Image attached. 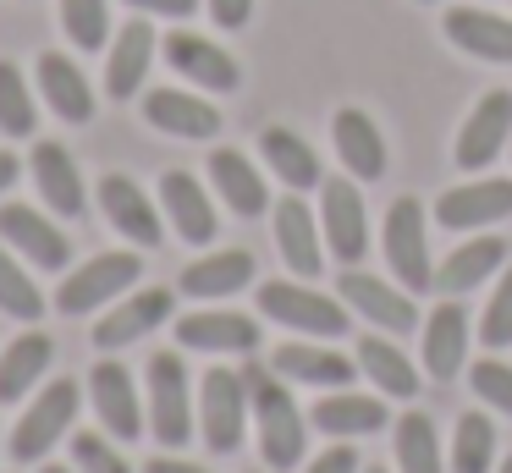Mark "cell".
Returning a JSON list of instances; mask_svg holds the SVG:
<instances>
[{
    "label": "cell",
    "instance_id": "cell-1",
    "mask_svg": "<svg viewBox=\"0 0 512 473\" xmlns=\"http://www.w3.org/2000/svg\"><path fill=\"white\" fill-rule=\"evenodd\" d=\"M243 385H248V407H254V424H259V451H265L270 468H298L303 462V440H309V418L303 407L292 402L287 380L276 369H243Z\"/></svg>",
    "mask_w": 512,
    "mask_h": 473
},
{
    "label": "cell",
    "instance_id": "cell-2",
    "mask_svg": "<svg viewBox=\"0 0 512 473\" xmlns=\"http://www.w3.org/2000/svg\"><path fill=\"white\" fill-rule=\"evenodd\" d=\"M193 380H188V363L182 352H155L149 358V435L160 446H188L193 440Z\"/></svg>",
    "mask_w": 512,
    "mask_h": 473
},
{
    "label": "cell",
    "instance_id": "cell-3",
    "mask_svg": "<svg viewBox=\"0 0 512 473\" xmlns=\"http://www.w3.org/2000/svg\"><path fill=\"white\" fill-rule=\"evenodd\" d=\"M78 402H83V391H78V380H50L45 391L28 402V413L17 418V429H12V462H45L50 451H56V440H67V429H72V418H78Z\"/></svg>",
    "mask_w": 512,
    "mask_h": 473
},
{
    "label": "cell",
    "instance_id": "cell-4",
    "mask_svg": "<svg viewBox=\"0 0 512 473\" xmlns=\"http://www.w3.org/2000/svg\"><path fill=\"white\" fill-rule=\"evenodd\" d=\"M138 275H144V259H138V253H100V259L78 264V270L61 281L56 308H61L67 319H72V314H94V308L116 303L122 292H133Z\"/></svg>",
    "mask_w": 512,
    "mask_h": 473
},
{
    "label": "cell",
    "instance_id": "cell-5",
    "mask_svg": "<svg viewBox=\"0 0 512 473\" xmlns=\"http://www.w3.org/2000/svg\"><path fill=\"white\" fill-rule=\"evenodd\" d=\"M259 314L287 325V330H298V336H347V308L336 303V297L292 286V281L259 286Z\"/></svg>",
    "mask_w": 512,
    "mask_h": 473
},
{
    "label": "cell",
    "instance_id": "cell-6",
    "mask_svg": "<svg viewBox=\"0 0 512 473\" xmlns=\"http://www.w3.org/2000/svg\"><path fill=\"white\" fill-rule=\"evenodd\" d=\"M380 242H386V264L408 292H430L435 286V264H430V242H424V209L419 198H397L380 226Z\"/></svg>",
    "mask_w": 512,
    "mask_h": 473
},
{
    "label": "cell",
    "instance_id": "cell-7",
    "mask_svg": "<svg viewBox=\"0 0 512 473\" xmlns=\"http://www.w3.org/2000/svg\"><path fill=\"white\" fill-rule=\"evenodd\" d=\"M243 418H248V385L237 369H210L199 385V429L210 451H237L243 446Z\"/></svg>",
    "mask_w": 512,
    "mask_h": 473
},
{
    "label": "cell",
    "instance_id": "cell-8",
    "mask_svg": "<svg viewBox=\"0 0 512 473\" xmlns=\"http://www.w3.org/2000/svg\"><path fill=\"white\" fill-rule=\"evenodd\" d=\"M320 231H325V248L342 264H358L369 253V215L358 182H347V176L320 182Z\"/></svg>",
    "mask_w": 512,
    "mask_h": 473
},
{
    "label": "cell",
    "instance_id": "cell-9",
    "mask_svg": "<svg viewBox=\"0 0 512 473\" xmlns=\"http://www.w3.org/2000/svg\"><path fill=\"white\" fill-rule=\"evenodd\" d=\"M507 138H512V94L507 88H490V94L468 110L463 127H457L452 160L463 165V171H485V165L507 149Z\"/></svg>",
    "mask_w": 512,
    "mask_h": 473
},
{
    "label": "cell",
    "instance_id": "cell-10",
    "mask_svg": "<svg viewBox=\"0 0 512 473\" xmlns=\"http://www.w3.org/2000/svg\"><path fill=\"white\" fill-rule=\"evenodd\" d=\"M512 215V182L507 176H479V182L463 187H446L435 198V220L446 231H479V226H496V220Z\"/></svg>",
    "mask_w": 512,
    "mask_h": 473
},
{
    "label": "cell",
    "instance_id": "cell-11",
    "mask_svg": "<svg viewBox=\"0 0 512 473\" xmlns=\"http://www.w3.org/2000/svg\"><path fill=\"white\" fill-rule=\"evenodd\" d=\"M89 396H94V413H100V424L111 429L116 440H138V435L149 429L133 374H127L116 358H100V363L89 369Z\"/></svg>",
    "mask_w": 512,
    "mask_h": 473
},
{
    "label": "cell",
    "instance_id": "cell-12",
    "mask_svg": "<svg viewBox=\"0 0 512 473\" xmlns=\"http://www.w3.org/2000/svg\"><path fill=\"white\" fill-rule=\"evenodd\" d=\"M336 292H342V303L353 308V314H364L369 325H380L386 336H408V330H419V308H413V297L397 292V286H386L380 275L347 270L342 281H336Z\"/></svg>",
    "mask_w": 512,
    "mask_h": 473
},
{
    "label": "cell",
    "instance_id": "cell-13",
    "mask_svg": "<svg viewBox=\"0 0 512 473\" xmlns=\"http://www.w3.org/2000/svg\"><path fill=\"white\" fill-rule=\"evenodd\" d=\"M171 308H177V297L166 292V286H149V292H127L122 303L111 308V314L94 325V347L100 352H122L133 347V341H144L149 330H160L171 319Z\"/></svg>",
    "mask_w": 512,
    "mask_h": 473
},
{
    "label": "cell",
    "instance_id": "cell-14",
    "mask_svg": "<svg viewBox=\"0 0 512 473\" xmlns=\"http://www.w3.org/2000/svg\"><path fill=\"white\" fill-rule=\"evenodd\" d=\"M0 237L12 242L28 264H39V270H67V259H72L67 231L28 204H0Z\"/></svg>",
    "mask_w": 512,
    "mask_h": 473
},
{
    "label": "cell",
    "instance_id": "cell-15",
    "mask_svg": "<svg viewBox=\"0 0 512 473\" xmlns=\"http://www.w3.org/2000/svg\"><path fill=\"white\" fill-rule=\"evenodd\" d=\"M100 209L116 226V237L138 242V248H160V209L133 176H100Z\"/></svg>",
    "mask_w": 512,
    "mask_h": 473
},
{
    "label": "cell",
    "instance_id": "cell-16",
    "mask_svg": "<svg viewBox=\"0 0 512 473\" xmlns=\"http://www.w3.org/2000/svg\"><path fill=\"white\" fill-rule=\"evenodd\" d=\"M166 61H171V72H182L188 83L210 88V94H232V88L243 83L232 55H226L221 44H210L204 33H188V28H177L166 39Z\"/></svg>",
    "mask_w": 512,
    "mask_h": 473
},
{
    "label": "cell",
    "instance_id": "cell-17",
    "mask_svg": "<svg viewBox=\"0 0 512 473\" xmlns=\"http://www.w3.org/2000/svg\"><path fill=\"white\" fill-rule=\"evenodd\" d=\"M270 369L292 385H320V391H347V380L358 374V358L336 347H314V341H287L270 352Z\"/></svg>",
    "mask_w": 512,
    "mask_h": 473
},
{
    "label": "cell",
    "instance_id": "cell-18",
    "mask_svg": "<svg viewBox=\"0 0 512 473\" xmlns=\"http://www.w3.org/2000/svg\"><path fill=\"white\" fill-rule=\"evenodd\" d=\"M320 220L309 215V204H298V193H287L276 204V248L281 259H287V270L298 275V281H314V275L325 270V248H320Z\"/></svg>",
    "mask_w": 512,
    "mask_h": 473
},
{
    "label": "cell",
    "instance_id": "cell-19",
    "mask_svg": "<svg viewBox=\"0 0 512 473\" xmlns=\"http://www.w3.org/2000/svg\"><path fill=\"white\" fill-rule=\"evenodd\" d=\"M331 138H336V160L347 165L353 182H380V176H386V138H380V127L358 105L336 110Z\"/></svg>",
    "mask_w": 512,
    "mask_h": 473
},
{
    "label": "cell",
    "instance_id": "cell-20",
    "mask_svg": "<svg viewBox=\"0 0 512 473\" xmlns=\"http://www.w3.org/2000/svg\"><path fill=\"white\" fill-rule=\"evenodd\" d=\"M144 121L155 132H171V138H215L221 132V110L199 94H182V88H149Z\"/></svg>",
    "mask_w": 512,
    "mask_h": 473
},
{
    "label": "cell",
    "instance_id": "cell-21",
    "mask_svg": "<svg viewBox=\"0 0 512 473\" xmlns=\"http://www.w3.org/2000/svg\"><path fill=\"white\" fill-rule=\"evenodd\" d=\"M177 341L193 352H254L259 325L248 314H232V308H199V314L177 319Z\"/></svg>",
    "mask_w": 512,
    "mask_h": 473
},
{
    "label": "cell",
    "instance_id": "cell-22",
    "mask_svg": "<svg viewBox=\"0 0 512 473\" xmlns=\"http://www.w3.org/2000/svg\"><path fill=\"white\" fill-rule=\"evenodd\" d=\"M468 363V314L457 297H446L430 319H424V374L430 380H457Z\"/></svg>",
    "mask_w": 512,
    "mask_h": 473
},
{
    "label": "cell",
    "instance_id": "cell-23",
    "mask_svg": "<svg viewBox=\"0 0 512 473\" xmlns=\"http://www.w3.org/2000/svg\"><path fill=\"white\" fill-rule=\"evenodd\" d=\"M160 204H166L171 226H177L182 242H215V204L204 198V182L188 171H166L160 176Z\"/></svg>",
    "mask_w": 512,
    "mask_h": 473
},
{
    "label": "cell",
    "instance_id": "cell-24",
    "mask_svg": "<svg viewBox=\"0 0 512 473\" xmlns=\"http://www.w3.org/2000/svg\"><path fill=\"white\" fill-rule=\"evenodd\" d=\"M501 264H507V242L501 237H468L463 248H452L441 264H435V292L463 297V292H474L479 281H490Z\"/></svg>",
    "mask_w": 512,
    "mask_h": 473
},
{
    "label": "cell",
    "instance_id": "cell-25",
    "mask_svg": "<svg viewBox=\"0 0 512 473\" xmlns=\"http://www.w3.org/2000/svg\"><path fill=\"white\" fill-rule=\"evenodd\" d=\"M309 424L331 440H353V435H375L386 424V402L380 396H358V391H325L309 407Z\"/></svg>",
    "mask_w": 512,
    "mask_h": 473
},
{
    "label": "cell",
    "instance_id": "cell-26",
    "mask_svg": "<svg viewBox=\"0 0 512 473\" xmlns=\"http://www.w3.org/2000/svg\"><path fill=\"white\" fill-rule=\"evenodd\" d=\"M34 182H39V198H45L56 215H72V220H78L83 209H89V198H83V176H78V160H72V154L61 149L56 138L34 143Z\"/></svg>",
    "mask_w": 512,
    "mask_h": 473
},
{
    "label": "cell",
    "instance_id": "cell-27",
    "mask_svg": "<svg viewBox=\"0 0 512 473\" xmlns=\"http://www.w3.org/2000/svg\"><path fill=\"white\" fill-rule=\"evenodd\" d=\"M446 39L457 50L479 55V61H512V22L496 17V11H479V6H452L446 11Z\"/></svg>",
    "mask_w": 512,
    "mask_h": 473
},
{
    "label": "cell",
    "instance_id": "cell-28",
    "mask_svg": "<svg viewBox=\"0 0 512 473\" xmlns=\"http://www.w3.org/2000/svg\"><path fill=\"white\" fill-rule=\"evenodd\" d=\"M210 182H215V193H221V204L232 209V215H243V220H254V215L270 209L265 176H259L254 165H248V154H237V149H215L210 154Z\"/></svg>",
    "mask_w": 512,
    "mask_h": 473
},
{
    "label": "cell",
    "instance_id": "cell-29",
    "mask_svg": "<svg viewBox=\"0 0 512 473\" xmlns=\"http://www.w3.org/2000/svg\"><path fill=\"white\" fill-rule=\"evenodd\" d=\"M149 61H155V28L138 17L116 33L111 55H105V88H111V99H133L138 88H144Z\"/></svg>",
    "mask_w": 512,
    "mask_h": 473
},
{
    "label": "cell",
    "instance_id": "cell-30",
    "mask_svg": "<svg viewBox=\"0 0 512 473\" xmlns=\"http://www.w3.org/2000/svg\"><path fill=\"white\" fill-rule=\"evenodd\" d=\"M254 281V253H243V248H221V253H204V259H193L188 270H182V292L188 297H232V292H243V286Z\"/></svg>",
    "mask_w": 512,
    "mask_h": 473
},
{
    "label": "cell",
    "instance_id": "cell-31",
    "mask_svg": "<svg viewBox=\"0 0 512 473\" xmlns=\"http://www.w3.org/2000/svg\"><path fill=\"white\" fill-rule=\"evenodd\" d=\"M39 88H45L50 110H56L61 121H94V88H89V77H83L61 50L39 55Z\"/></svg>",
    "mask_w": 512,
    "mask_h": 473
},
{
    "label": "cell",
    "instance_id": "cell-32",
    "mask_svg": "<svg viewBox=\"0 0 512 473\" xmlns=\"http://www.w3.org/2000/svg\"><path fill=\"white\" fill-rule=\"evenodd\" d=\"M358 374H369L375 380V391L380 396H397V402H408V396H419V369H413L408 358H402L391 341H380V336H364L358 341Z\"/></svg>",
    "mask_w": 512,
    "mask_h": 473
},
{
    "label": "cell",
    "instance_id": "cell-33",
    "mask_svg": "<svg viewBox=\"0 0 512 473\" xmlns=\"http://www.w3.org/2000/svg\"><path fill=\"white\" fill-rule=\"evenodd\" d=\"M50 358H56L50 336H39V330L17 336L12 347H6V358H0V402H23V396H28V385H39V380H45Z\"/></svg>",
    "mask_w": 512,
    "mask_h": 473
},
{
    "label": "cell",
    "instance_id": "cell-34",
    "mask_svg": "<svg viewBox=\"0 0 512 473\" xmlns=\"http://www.w3.org/2000/svg\"><path fill=\"white\" fill-rule=\"evenodd\" d=\"M259 154H265L270 171H276L281 182L292 187V193H303V187H320V182H325V171H320V160H314V149L298 138V132H287V127H270L265 138H259Z\"/></svg>",
    "mask_w": 512,
    "mask_h": 473
},
{
    "label": "cell",
    "instance_id": "cell-35",
    "mask_svg": "<svg viewBox=\"0 0 512 473\" xmlns=\"http://www.w3.org/2000/svg\"><path fill=\"white\" fill-rule=\"evenodd\" d=\"M490 468H496V424L485 413H463L452 435L446 473H490Z\"/></svg>",
    "mask_w": 512,
    "mask_h": 473
},
{
    "label": "cell",
    "instance_id": "cell-36",
    "mask_svg": "<svg viewBox=\"0 0 512 473\" xmlns=\"http://www.w3.org/2000/svg\"><path fill=\"white\" fill-rule=\"evenodd\" d=\"M397 468L402 473H446L441 440H435V424L424 413L397 418Z\"/></svg>",
    "mask_w": 512,
    "mask_h": 473
},
{
    "label": "cell",
    "instance_id": "cell-37",
    "mask_svg": "<svg viewBox=\"0 0 512 473\" xmlns=\"http://www.w3.org/2000/svg\"><path fill=\"white\" fill-rule=\"evenodd\" d=\"M34 94H28V77L12 61H0V132L6 138H28L34 132Z\"/></svg>",
    "mask_w": 512,
    "mask_h": 473
},
{
    "label": "cell",
    "instance_id": "cell-38",
    "mask_svg": "<svg viewBox=\"0 0 512 473\" xmlns=\"http://www.w3.org/2000/svg\"><path fill=\"white\" fill-rule=\"evenodd\" d=\"M0 308H6L12 319H28V325L45 314V297H39V286L28 281V270H23V264H17L6 248H0Z\"/></svg>",
    "mask_w": 512,
    "mask_h": 473
},
{
    "label": "cell",
    "instance_id": "cell-39",
    "mask_svg": "<svg viewBox=\"0 0 512 473\" xmlns=\"http://www.w3.org/2000/svg\"><path fill=\"white\" fill-rule=\"evenodd\" d=\"M61 22H67L78 50H105L111 33V0H61Z\"/></svg>",
    "mask_w": 512,
    "mask_h": 473
},
{
    "label": "cell",
    "instance_id": "cell-40",
    "mask_svg": "<svg viewBox=\"0 0 512 473\" xmlns=\"http://www.w3.org/2000/svg\"><path fill=\"white\" fill-rule=\"evenodd\" d=\"M468 385H474V396H479L485 407H496V413L512 418V363L479 358L474 369H468Z\"/></svg>",
    "mask_w": 512,
    "mask_h": 473
},
{
    "label": "cell",
    "instance_id": "cell-41",
    "mask_svg": "<svg viewBox=\"0 0 512 473\" xmlns=\"http://www.w3.org/2000/svg\"><path fill=\"white\" fill-rule=\"evenodd\" d=\"M479 341H485L490 352H501V347H512V270L501 275V286H496V297H490V308H485V319H479Z\"/></svg>",
    "mask_w": 512,
    "mask_h": 473
},
{
    "label": "cell",
    "instance_id": "cell-42",
    "mask_svg": "<svg viewBox=\"0 0 512 473\" xmlns=\"http://www.w3.org/2000/svg\"><path fill=\"white\" fill-rule=\"evenodd\" d=\"M72 462L83 473H133L127 457H116V446L105 435H72Z\"/></svg>",
    "mask_w": 512,
    "mask_h": 473
},
{
    "label": "cell",
    "instance_id": "cell-43",
    "mask_svg": "<svg viewBox=\"0 0 512 473\" xmlns=\"http://www.w3.org/2000/svg\"><path fill=\"white\" fill-rule=\"evenodd\" d=\"M303 473H364V462H358V451H353V446H342V440H336V446H331V451H320V457H314Z\"/></svg>",
    "mask_w": 512,
    "mask_h": 473
},
{
    "label": "cell",
    "instance_id": "cell-44",
    "mask_svg": "<svg viewBox=\"0 0 512 473\" xmlns=\"http://www.w3.org/2000/svg\"><path fill=\"white\" fill-rule=\"evenodd\" d=\"M210 17L221 22V28H243V22L254 17V0H210Z\"/></svg>",
    "mask_w": 512,
    "mask_h": 473
},
{
    "label": "cell",
    "instance_id": "cell-45",
    "mask_svg": "<svg viewBox=\"0 0 512 473\" xmlns=\"http://www.w3.org/2000/svg\"><path fill=\"white\" fill-rule=\"evenodd\" d=\"M127 6L155 11V17H193V11H199V0H127Z\"/></svg>",
    "mask_w": 512,
    "mask_h": 473
},
{
    "label": "cell",
    "instance_id": "cell-46",
    "mask_svg": "<svg viewBox=\"0 0 512 473\" xmlns=\"http://www.w3.org/2000/svg\"><path fill=\"white\" fill-rule=\"evenodd\" d=\"M144 473H210V468H199V462H182V457H155Z\"/></svg>",
    "mask_w": 512,
    "mask_h": 473
},
{
    "label": "cell",
    "instance_id": "cell-47",
    "mask_svg": "<svg viewBox=\"0 0 512 473\" xmlns=\"http://www.w3.org/2000/svg\"><path fill=\"white\" fill-rule=\"evenodd\" d=\"M17 176H23V160H17L12 149H0V193H6V187H12Z\"/></svg>",
    "mask_w": 512,
    "mask_h": 473
},
{
    "label": "cell",
    "instance_id": "cell-48",
    "mask_svg": "<svg viewBox=\"0 0 512 473\" xmlns=\"http://www.w3.org/2000/svg\"><path fill=\"white\" fill-rule=\"evenodd\" d=\"M39 473H72V468H56V462H50V468H39Z\"/></svg>",
    "mask_w": 512,
    "mask_h": 473
},
{
    "label": "cell",
    "instance_id": "cell-49",
    "mask_svg": "<svg viewBox=\"0 0 512 473\" xmlns=\"http://www.w3.org/2000/svg\"><path fill=\"white\" fill-rule=\"evenodd\" d=\"M496 473H512V457H507V462H501V468H496Z\"/></svg>",
    "mask_w": 512,
    "mask_h": 473
},
{
    "label": "cell",
    "instance_id": "cell-50",
    "mask_svg": "<svg viewBox=\"0 0 512 473\" xmlns=\"http://www.w3.org/2000/svg\"><path fill=\"white\" fill-rule=\"evenodd\" d=\"M364 473H386V468H364Z\"/></svg>",
    "mask_w": 512,
    "mask_h": 473
},
{
    "label": "cell",
    "instance_id": "cell-51",
    "mask_svg": "<svg viewBox=\"0 0 512 473\" xmlns=\"http://www.w3.org/2000/svg\"><path fill=\"white\" fill-rule=\"evenodd\" d=\"M419 6H430V0H419Z\"/></svg>",
    "mask_w": 512,
    "mask_h": 473
}]
</instances>
